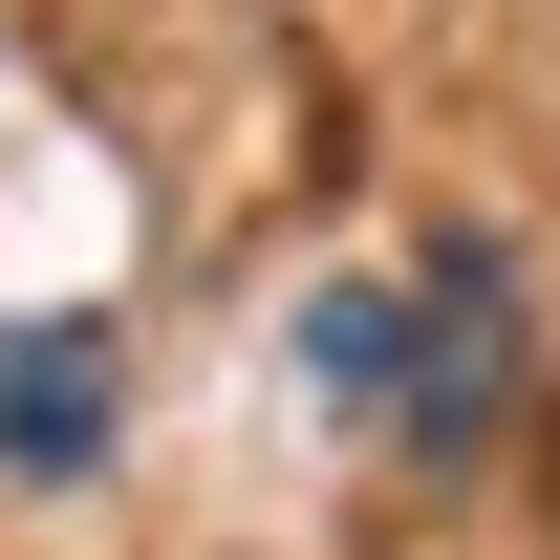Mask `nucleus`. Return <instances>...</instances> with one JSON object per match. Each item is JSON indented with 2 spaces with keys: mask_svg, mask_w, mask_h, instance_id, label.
I'll return each mask as SVG.
<instances>
[{
  "mask_svg": "<svg viewBox=\"0 0 560 560\" xmlns=\"http://www.w3.org/2000/svg\"><path fill=\"white\" fill-rule=\"evenodd\" d=\"M366 410L410 431V453H475V431L517 410V280H495V237H431V302H388Z\"/></svg>",
  "mask_w": 560,
  "mask_h": 560,
  "instance_id": "obj_1",
  "label": "nucleus"
},
{
  "mask_svg": "<svg viewBox=\"0 0 560 560\" xmlns=\"http://www.w3.org/2000/svg\"><path fill=\"white\" fill-rule=\"evenodd\" d=\"M108 453V324H0V475H86Z\"/></svg>",
  "mask_w": 560,
  "mask_h": 560,
  "instance_id": "obj_2",
  "label": "nucleus"
}]
</instances>
